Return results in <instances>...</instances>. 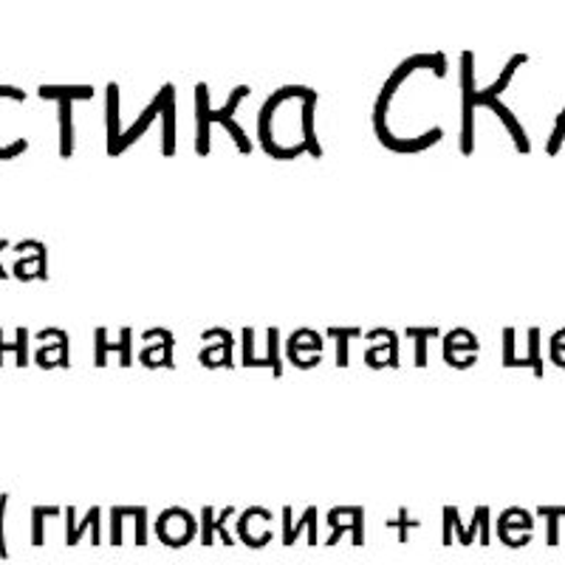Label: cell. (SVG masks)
<instances>
[{
  "label": "cell",
  "instance_id": "cell-1",
  "mask_svg": "<svg viewBox=\"0 0 565 565\" xmlns=\"http://www.w3.org/2000/svg\"><path fill=\"white\" fill-rule=\"evenodd\" d=\"M526 63V54H514L512 63L503 68L501 79L492 85L489 90H476V83H472V52H463L461 54V77H463V130H461V153H472V108L476 105H487V108H492L494 114L501 116L503 122H507L509 134L514 136V141H518V150L521 153H529V139L526 134H523L521 122H518V116L512 114V110L507 108L503 103H498V94H501L503 88L509 85V79H512L514 68L518 65Z\"/></svg>",
  "mask_w": 565,
  "mask_h": 565
},
{
  "label": "cell",
  "instance_id": "cell-2",
  "mask_svg": "<svg viewBox=\"0 0 565 565\" xmlns=\"http://www.w3.org/2000/svg\"><path fill=\"white\" fill-rule=\"evenodd\" d=\"M252 94L249 85H238V88H232L230 94V103L224 105V108H210V88H206V83H199L195 85V122H199V153L206 156L210 153V125L212 122H221L226 130L232 134V139L238 141V150L241 153H249L252 150V141L249 136L244 134V128H241L232 116H235V110L241 108V99H246Z\"/></svg>",
  "mask_w": 565,
  "mask_h": 565
},
{
  "label": "cell",
  "instance_id": "cell-3",
  "mask_svg": "<svg viewBox=\"0 0 565 565\" xmlns=\"http://www.w3.org/2000/svg\"><path fill=\"white\" fill-rule=\"evenodd\" d=\"M170 103H175V88H173V85H164V88H161L159 94H156V97H153V103H150L148 108L141 110V116H139V119H136V122L130 125V130H128V134H125L122 139L116 141V145H114V148L108 150V153H110V156H119V153H122L125 148H130V145H134V141L139 139V136L145 134V130L150 128V125H153V119H156V116H159L161 110L168 108Z\"/></svg>",
  "mask_w": 565,
  "mask_h": 565
},
{
  "label": "cell",
  "instance_id": "cell-4",
  "mask_svg": "<svg viewBox=\"0 0 565 565\" xmlns=\"http://www.w3.org/2000/svg\"><path fill=\"white\" fill-rule=\"evenodd\" d=\"M29 246H32L34 255L14 260L12 275L23 282L34 280V277H38V280H49V266H45V257H49V252H45V246L40 244V241H29Z\"/></svg>",
  "mask_w": 565,
  "mask_h": 565
},
{
  "label": "cell",
  "instance_id": "cell-5",
  "mask_svg": "<svg viewBox=\"0 0 565 565\" xmlns=\"http://www.w3.org/2000/svg\"><path fill=\"white\" fill-rule=\"evenodd\" d=\"M45 334L52 337V340H57V342H54V345L40 348L38 356H34V360H38V365L45 367V371H49V367H57V365L68 367L71 365V360H68V334H65V331H60V328H45Z\"/></svg>",
  "mask_w": 565,
  "mask_h": 565
},
{
  "label": "cell",
  "instance_id": "cell-6",
  "mask_svg": "<svg viewBox=\"0 0 565 565\" xmlns=\"http://www.w3.org/2000/svg\"><path fill=\"white\" fill-rule=\"evenodd\" d=\"M40 97L43 99H57L60 103H71L74 105V99H90L94 97V88L90 85H43L40 88Z\"/></svg>",
  "mask_w": 565,
  "mask_h": 565
},
{
  "label": "cell",
  "instance_id": "cell-7",
  "mask_svg": "<svg viewBox=\"0 0 565 565\" xmlns=\"http://www.w3.org/2000/svg\"><path fill=\"white\" fill-rule=\"evenodd\" d=\"M94 340H97V367L105 365V360H108V351H119L122 353V365H130V328H122V342L119 345H110L108 340H105V328H97V334H94Z\"/></svg>",
  "mask_w": 565,
  "mask_h": 565
},
{
  "label": "cell",
  "instance_id": "cell-8",
  "mask_svg": "<svg viewBox=\"0 0 565 565\" xmlns=\"http://www.w3.org/2000/svg\"><path fill=\"white\" fill-rule=\"evenodd\" d=\"M315 108H317V97L302 103V136H306V141H302V145H306V150H309L315 159H320L322 148L315 136Z\"/></svg>",
  "mask_w": 565,
  "mask_h": 565
},
{
  "label": "cell",
  "instance_id": "cell-9",
  "mask_svg": "<svg viewBox=\"0 0 565 565\" xmlns=\"http://www.w3.org/2000/svg\"><path fill=\"white\" fill-rule=\"evenodd\" d=\"M60 153L68 159L74 153V125H71V103H60Z\"/></svg>",
  "mask_w": 565,
  "mask_h": 565
},
{
  "label": "cell",
  "instance_id": "cell-10",
  "mask_svg": "<svg viewBox=\"0 0 565 565\" xmlns=\"http://www.w3.org/2000/svg\"><path fill=\"white\" fill-rule=\"evenodd\" d=\"M360 334V328H328V337L337 340V365H348V340H356Z\"/></svg>",
  "mask_w": 565,
  "mask_h": 565
},
{
  "label": "cell",
  "instance_id": "cell-11",
  "mask_svg": "<svg viewBox=\"0 0 565 565\" xmlns=\"http://www.w3.org/2000/svg\"><path fill=\"white\" fill-rule=\"evenodd\" d=\"M212 353H218V367L235 365V362H232V334H230V331H224V342H221V345H206L204 351L199 353V360L206 362Z\"/></svg>",
  "mask_w": 565,
  "mask_h": 565
},
{
  "label": "cell",
  "instance_id": "cell-12",
  "mask_svg": "<svg viewBox=\"0 0 565 565\" xmlns=\"http://www.w3.org/2000/svg\"><path fill=\"white\" fill-rule=\"evenodd\" d=\"M407 334L416 340V365H427V340L438 334V328H407Z\"/></svg>",
  "mask_w": 565,
  "mask_h": 565
},
{
  "label": "cell",
  "instance_id": "cell-13",
  "mask_svg": "<svg viewBox=\"0 0 565 565\" xmlns=\"http://www.w3.org/2000/svg\"><path fill=\"white\" fill-rule=\"evenodd\" d=\"M9 351H14V362H18L20 367L29 365V331L26 328H18V342H12V345H9Z\"/></svg>",
  "mask_w": 565,
  "mask_h": 565
},
{
  "label": "cell",
  "instance_id": "cell-14",
  "mask_svg": "<svg viewBox=\"0 0 565 565\" xmlns=\"http://www.w3.org/2000/svg\"><path fill=\"white\" fill-rule=\"evenodd\" d=\"M269 342H271L269 365L275 367V376H282V362H280V353H277V342H280V331H277V328H269Z\"/></svg>",
  "mask_w": 565,
  "mask_h": 565
},
{
  "label": "cell",
  "instance_id": "cell-15",
  "mask_svg": "<svg viewBox=\"0 0 565 565\" xmlns=\"http://www.w3.org/2000/svg\"><path fill=\"white\" fill-rule=\"evenodd\" d=\"M49 512H54V509H34V543L43 540V518Z\"/></svg>",
  "mask_w": 565,
  "mask_h": 565
},
{
  "label": "cell",
  "instance_id": "cell-16",
  "mask_svg": "<svg viewBox=\"0 0 565 565\" xmlns=\"http://www.w3.org/2000/svg\"><path fill=\"white\" fill-rule=\"evenodd\" d=\"M7 494H0V552H3V514H7Z\"/></svg>",
  "mask_w": 565,
  "mask_h": 565
},
{
  "label": "cell",
  "instance_id": "cell-17",
  "mask_svg": "<svg viewBox=\"0 0 565 565\" xmlns=\"http://www.w3.org/2000/svg\"><path fill=\"white\" fill-rule=\"evenodd\" d=\"M9 246H12V244H9V241H0V255H3V252H7V249H9ZM7 277H9L7 266L0 264V280H7Z\"/></svg>",
  "mask_w": 565,
  "mask_h": 565
},
{
  "label": "cell",
  "instance_id": "cell-18",
  "mask_svg": "<svg viewBox=\"0 0 565 565\" xmlns=\"http://www.w3.org/2000/svg\"><path fill=\"white\" fill-rule=\"evenodd\" d=\"M9 351V342H3V328H0V365H3V353Z\"/></svg>",
  "mask_w": 565,
  "mask_h": 565
}]
</instances>
